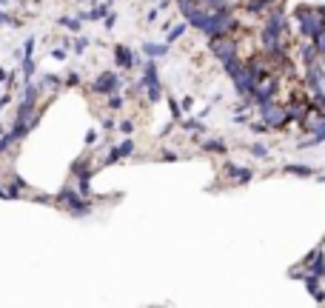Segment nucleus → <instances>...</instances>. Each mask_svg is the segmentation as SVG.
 <instances>
[{"label": "nucleus", "mask_w": 325, "mask_h": 308, "mask_svg": "<svg viewBox=\"0 0 325 308\" xmlns=\"http://www.w3.org/2000/svg\"><path fill=\"white\" fill-rule=\"evenodd\" d=\"M200 148H203L206 154H220V157H225V154H228V143H225V140H220V137H206V140L200 143Z\"/></svg>", "instance_id": "nucleus-17"}, {"label": "nucleus", "mask_w": 325, "mask_h": 308, "mask_svg": "<svg viewBox=\"0 0 325 308\" xmlns=\"http://www.w3.org/2000/svg\"><path fill=\"white\" fill-rule=\"evenodd\" d=\"M14 146H17V143H14V137L9 134V128H6V131L0 134V154H9Z\"/></svg>", "instance_id": "nucleus-28"}, {"label": "nucleus", "mask_w": 325, "mask_h": 308, "mask_svg": "<svg viewBox=\"0 0 325 308\" xmlns=\"http://www.w3.org/2000/svg\"><path fill=\"white\" fill-rule=\"evenodd\" d=\"M320 180H325V169H323V171H320Z\"/></svg>", "instance_id": "nucleus-46"}, {"label": "nucleus", "mask_w": 325, "mask_h": 308, "mask_svg": "<svg viewBox=\"0 0 325 308\" xmlns=\"http://www.w3.org/2000/svg\"><path fill=\"white\" fill-rule=\"evenodd\" d=\"M282 171H285V174H300V177H314V174H317L311 166H302V163H288Z\"/></svg>", "instance_id": "nucleus-23"}, {"label": "nucleus", "mask_w": 325, "mask_h": 308, "mask_svg": "<svg viewBox=\"0 0 325 308\" xmlns=\"http://www.w3.org/2000/svg\"><path fill=\"white\" fill-rule=\"evenodd\" d=\"M37 86H40V94H46V97H54L60 89H66V86H63V77H57V74H43Z\"/></svg>", "instance_id": "nucleus-15"}, {"label": "nucleus", "mask_w": 325, "mask_h": 308, "mask_svg": "<svg viewBox=\"0 0 325 308\" xmlns=\"http://www.w3.org/2000/svg\"><path fill=\"white\" fill-rule=\"evenodd\" d=\"M97 140H100V131H97V128H89V131H86V146H97Z\"/></svg>", "instance_id": "nucleus-38"}, {"label": "nucleus", "mask_w": 325, "mask_h": 308, "mask_svg": "<svg viewBox=\"0 0 325 308\" xmlns=\"http://www.w3.org/2000/svg\"><path fill=\"white\" fill-rule=\"evenodd\" d=\"M35 46H37V40H35V37H29V40L23 43V57H32V52H35Z\"/></svg>", "instance_id": "nucleus-40"}, {"label": "nucleus", "mask_w": 325, "mask_h": 308, "mask_svg": "<svg viewBox=\"0 0 325 308\" xmlns=\"http://www.w3.org/2000/svg\"><path fill=\"white\" fill-rule=\"evenodd\" d=\"M206 46H209V55L217 60V63H225L231 57H240V40H237V32L234 34H220V37H206Z\"/></svg>", "instance_id": "nucleus-4"}, {"label": "nucleus", "mask_w": 325, "mask_h": 308, "mask_svg": "<svg viewBox=\"0 0 325 308\" xmlns=\"http://www.w3.org/2000/svg\"><path fill=\"white\" fill-rule=\"evenodd\" d=\"M57 23H60V26H63V29H69V32L71 34H74V32H80V17H71V14H63V17H57Z\"/></svg>", "instance_id": "nucleus-25"}, {"label": "nucleus", "mask_w": 325, "mask_h": 308, "mask_svg": "<svg viewBox=\"0 0 325 308\" xmlns=\"http://www.w3.org/2000/svg\"><path fill=\"white\" fill-rule=\"evenodd\" d=\"M320 143H325V120H323L320 125H317V131H314V134L308 137V140H305L302 146H320Z\"/></svg>", "instance_id": "nucleus-26"}, {"label": "nucleus", "mask_w": 325, "mask_h": 308, "mask_svg": "<svg viewBox=\"0 0 325 308\" xmlns=\"http://www.w3.org/2000/svg\"><path fill=\"white\" fill-rule=\"evenodd\" d=\"M311 43L317 46V52H320V57H325V32H323V34H317V37H314Z\"/></svg>", "instance_id": "nucleus-37"}, {"label": "nucleus", "mask_w": 325, "mask_h": 308, "mask_svg": "<svg viewBox=\"0 0 325 308\" xmlns=\"http://www.w3.org/2000/svg\"><path fill=\"white\" fill-rule=\"evenodd\" d=\"M305 271L308 274H314V277H320V280H325V251H323V246L317 248V254H314V260L305 265Z\"/></svg>", "instance_id": "nucleus-18"}, {"label": "nucleus", "mask_w": 325, "mask_h": 308, "mask_svg": "<svg viewBox=\"0 0 325 308\" xmlns=\"http://www.w3.org/2000/svg\"><path fill=\"white\" fill-rule=\"evenodd\" d=\"M165 103H168V112H171V120H183V106H180V100L177 97H165Z\"/></svg>", "instance_id": "nucleus-27"}, {"label": "nucleus", "mask_w": 325, "mask_h": 308, "mask_svg": "<svg viewBox=\"0 0 325 308\" xmlns=\"http://www.w3.org/2000/svg\"><path fill=\"white\" fill-rule=\"evenodd\" d=\"M0 94H3V86H0Z\"/></svg>", "instance_id": "nucleus-48"}, {"label": "nucleus", "mask_w": 325, "mask_h": 308, "mask_svg": "<svg viewBox=\"0 0 325 308\" xmlns=\"http://www.w3.org/2000/svg\"><path fill=\"white\" fill-rule=\"evenodd\" d=\"M302 86H308V91H325V63L320 60V63H314V66L302 68Z\"/></svg>", "instance_id": "nucleus-10"}, {"label": "nucleus", "mask_w": 325, "mask_h": 308, "mask_svg": "<svg viewBox=\"0 0 325 308\" xmlns=\"http://www.w3.org/2000/svg\"><path fill=\"white\" fill-rule=\"evenodd\" d=\"M248 131H251V134H268L271 128H268L263 120H251V123H248Z\"/></svg>", "instance_id": "nucleus-33"}, {"label": "nucleus", "mask_w": 325, "mask_h": 308, "mask_svg": "<svg viewBox=\"0 0 325 308\" xmlns=\"http://www.w3.org/2000/svg\"><path fill=\"white\" fill-rule=\"evenodd\" d=\"M323 60H325V57H323Z\"/></svg>", "instance_id": "nucleus-49"}, {"label": "nucleus", "mask_w": 325, "mask_h": 308, "mask_svg": "<svg viewBox=\"0 0 325 308\" xmlns=\"http://www.w3.org/2000/svg\"><path fill=\"white\" fill-rule=\"evenodd\" d=\"M302 283H305V288H308V294L317 300V303H325V285L320 277H314V274L305 271V277H302Z\"/></svg>", "instance_id": "nucleus-16"}, {"label": "nucleus", "mask_w": 325, "mask_h": 308, "mask_svg": "<svg viewBox=\"0 0 325 308\" xmlns=\"http://www.w3.org/2000/svg\"><path fill=\"white\" fill-rule=\"evenodd\" d=\"M3 131H6V128H3V123H0V134H3Z\"/></svg>", "instance_id": "nucleus-47"}, {"label": "nucleus", "mask_w": 325, "mask_h": 308, "mask_svg": "<svg viewBox=\"0 0 325 308\" xmlns=\"http://www.w3.org/2000/svg\"><path fill=\"white\" fill-rule=\"evenodd\" d=\"M9 103H12V91L6 89V94H0V109H6Z\"/></svg>", "instance_id": "nucleus-43"}, {"label": "nucleus", "mask_w": 325, "mask_h": 308, "mask_svg": "<svg viewBox=\"0 0 325 308\" xmlns=\"http://www.w3.org/2000/svg\"><path fill=\"white\" fill-rule=\"evenodd\" d=\"M9 74H12L9 68H0V83H3V86H6V80H9Z\"/></svg>", "instance_id": "nucleus-45"}, {"label": "nucleus", "mask_w": 325, "mask_h": 308, "mask_svg": "<svg viewBox=\"0 0 325 308\" xmlns=\"http://www.w3.org/2000/svg\"><path fill=\"white\" fill-rule=\"evenodd\" d=\"M257 74L251 71V68L245 66V60H243V66L237 68L231 74V86H234V91H237V97H251V91H254V86H257Z\"/></svg>", "instance_id": "nucleus-9"}, {"label": "nucleus", "mask_w": 325, "mask_h": 308, "mask_svg": "<svg viewBox=\"0 0 325 308\" xmlns=\"http://www.w3.org/2000/svg\"><path fill=\"white\" fill-rule=\"evenodd\" d=\"M123 106H126V94H120V91H111V94H106V112H123Z\"/></svg>", "instance_id": "nucleus-21"}, {"label": "nucleus", "mask_w": 325, "mask_h": 308, "mask_svg": "<svg viewBox=\"0 0 325 308\" xmlns=\"http://www.w3.org/2000/svg\"><path fill=\"white\" fill-rule=\"evenodd\" d=\"M52 57H57V60H66V49H52Z\"/></svg>", "instance_id": "nucleus-44"}, {"label": "nucleus", "mask_w": 325, "mask_h": 308, "mask_svg": "<svg viewBox=\"0 0 325 308\" xmlns=\"http://www.w3.org/2000/svg\"><path fill=\"white\" fill-rule=\"evenodd\" d=\"M180 128H183V131H188V134H206V125H203V120H200V117H183V120H180Z\"/></svg>", "instance_id": "nucleus-19"}, {"label": "nucleus", "mask_w": 325, "mask_h": 308, "mask_svg": "<svg viewBox=\"0 0 325 308\" xmlns=\"http://www.w3.org/2000/svg\"><path fill=\"white\" fill-rule=\"evenodd\" d=\"M32 200L40 205H54V194H43V191H32Z\"/></svg>", "instance_id": "nucleus-31"}, {"label": "nucleus", "mask_w": 325, "mask_h": 308, "mask_svg": "<svg viewBox=\"0 0 325 308\" xmlns=\"http://www.w3.org/2000/svg\"><path fill=\"white\" fill-rule=\"evenodd\" d=\"M257 114H260V120H263L271 131H282V128H288L291 125L288 112H285V103H279V100H271V103L257 106Z\"/></svg>", "instance_id": "nucleus-5"}, {"label": "nucleus", "mask_w": 325, "mask_h": 308, "mask_svg": "<svg viewBox=\"0 0 325 308\" xmlns=\"http://www.w3.org/2000/svg\"><path fill=\"white\" fill-rule=\"evenodd\" d=\"M37 71V60L35 57H23L20 60V74H23V80H32Z\"/></svg>", "instance_id": "nucleus-24"}, {"label": "nucleus", "mask_w": 325, "mask_h": 308, "mask_svg": "<svg viewBox=\"0 0 325 308\" xmlns=\"http://www.w3.org/2000/svg\"><path fill=\"white\" fill-rule=\"evenodd\" d=\"M160 160H168V163H174V160H180V154H177V151H171V148H165V151H160Z\"/></svg>", "instance_id": "nucleus-41"}, {"label": "nucleus", "mask_w": 325, "mask_h": 308, "mask_svg": "<svg viewBox=\"0 0 325 308\" xmlns=\"http://www.w3.org/2000/svg\"><path fill=\"white\" fill-rule=\"evenodd\" d=\"M251 157L268 160V146H263V143H254V146H251Z\"/></svg>", "instance_id": "nucleus-35"}, {"label": "nucleus", "mask_w": 325, "mask_h": 308, "mask_svg": "<svg viewBox=\"0 0 325 308\" xmlns=\"http://www.w3.org/2000/svg\"><path fill=\"white\" fill-rule=\"evenodd\" d=\"M100 125H103V131H114V128H117V120H114V114L108 112V114L103 117V120H100Z\"/></svg>", "instance_id": "nucleus-36"}, {"label": "nucleus", "mask_w": 325, "mask_h": 308, "mask_svg": "<svg viewBox=\"0 0 325 308\" xmlns=\"http://www.w3.org/2000/svg\"><path fill=\"white\" fill-rule=\"evenodd\" d=\"M80 83H83V77L77 74V71H69V74L63 77V86H66V89H77Z\"/></svg>", "instance_id": "nucleus-29"}, {"label": "nucleus", "mask_w": 325, "mask_h": 308, "mask_svg": "<svg viewBox=\"0 0 325 308\" xmlns=\"http://www.w3.org/2000/svg\"><path fill=\"white\" fill-rule=\"evenodd\" d=\"M117 131H120L123 137H131L134 134V120H128V117L126 120H120V123H117Z\"/></svg>", "instance_id": "nucleus-30"}, {"label": "nucleus", "mask_w": 325, "mask_h": 308, "mask_svg": "<svg viewBox=\"0 0 325 308\" xmlns=\"http://www.w3.org/2000/svg\"><path fill=\"white\" fill-rule=\"evenodd\" d=\"M297 60L302 63V68L314 66V63H320L323 57H320V52H317V46L311 43V40H300L297 43Z\"/></svg>", "instance_id": "nucleus-14"}, {"label": "nucleus", "mask_w": 325, "mask_h": 308, "mask_svg": "<svg viewBox=\"0 0 325 308\" xmlns=\"http://www.w3.org/2000/svg\"><path fill=\"white\" fill-rule=\"evenodd\" d=\"M111 55H114V63H117L120 71H131V68L137 66V52L126 43H117L114 49H111Z\"/></svg>", "instance_id": "nucleus-13"}, {"label": "nucleus", "mask_w": 325, "mask_h": 308, "mask_svg": "<svg viewBox=\"0 0 325 308\" xmlns=\"http://www.w3.org/2000/svg\"><path fill=\"white\" fill-rule=\"evenodd\" d=\"M186 32H188V23H186V20H183V23H174V26H171V29L165 32V43H168V46H174L177 40H180V37H186Z\"/></svg>", "instance_id": "nucleus-22"}, {"label": "nucleus", "mask_w": 325, "mask_h": 308, "mask_svg": "<svg viewBox=\"0 0 325 308\" xmlns=\"http://www.w3.org/2000/svg\"><path fill=\"white\" fill-rule=\"evenodd\" d=\"M140 80H143V86H146V103H149V106L162 103L165 91H162V80H160L157 60H154V57H149L146 63H140Z\"/></svg>", "instance_id": "nucleus-3"}, {"label": "nucleus", "mask_w": 325, "mask_h": 308, "mask_svg": "<svg viewBox=\"0 0 325 308\" xmlns=\"http://www.w3.org/2000/svg\"><path fill=\"white\" fill-rule=\"evenodd\" d=\"M288 17H291V32L302 37V40H314L317 34L325 32V14L311 3H297Z\"/></svg>", "instance_id": "nucleus-1"}, {"label": "nucleus", "mask_w": 325, "mask_h": 308, "mask_svg": "<svg viewBox=\"0 0 325 308\" xmlns=\"http://www.w3.org/2000/svg\"><path fill=\"white\" fill-rule=\"evenodd\" d=\"M103 23H106V29H114V23H117V11H108L103 17Z\"/></svg>", "instance_id": "nucleus-42"}, {"label": "nucleus", "mask_w": 325, "mask_h": 308, "mask_svg": "<svg viewBox=\"0 0 325 308\" xmlns=\"http://www.w3.org/2000/svg\"><path fill=\"white\" fill-rule=\"evenodd\" d=\"M0 26H20V20L14 14H9L6 9H0Z\"/></svg>", "instance_id": "nucleus-34"}, {"label": "nucleus", "mask_w": 325, "mask_h": 308, "mask_svg": "<svg viewBox=\"0 0 325 308\" xmlns=\"http://www.w3.org/2000/svg\"><path fill=\"white\" fill-rule=\"evenodd\" d=\"M277 97H279V74L277 71H271V74L257 80L254 91H251V103H254V106L271 103V100H277Z\"/></svg>", "instance_id": "nucleus-7"}, {"label": "nucleus", "mask_w": 325, "mask_h": 308, "mask_svg": "<svg viewBox=\"0 0 325 308\" xmlns=\"http://www.w3.org/2000/svg\"><path fill=\"white\" fill-rule=\"evenodd\" d=\"M123 86H126V77L120 74V68H106V71H100V74L92 80L89 91L97 94V97H106V94H111V91H120Z\"/></svg>", "instance_id": "nucleus-6"}, {"label": "nucleus", "mask_w": 325, "mask_h": 308, "mask_svg": "<svg viewBox=\"0 0 325 308\" xmlns=\"http://www.w3.org/2000/svg\"><path fill=\"white\" fill-rule=\"evenodd\" d=\"M54 205H57V208H63V211H66V214H71V217H86V214L94 208V200H92V197H86V194H80V188H77V185L66 183V185H63L57 194H54Z\"/></svg>", "instance_id": "nucleus-2"}, {"label": "nucleus", "mask_w": 325, "mask_h": 308, "mask_svg": "<svg viewBox=\"0 0 325 308\" xmlns=\"http://www.w3.org/2000/svg\"><path fill=\"white\" fill-rule=\"evenodd\" d=\"M260 26H266V29H271V32H277L279 37H294V32H291V17L288 11L282 9V6H271V9L263 14V23Z\"/></svg>", "instance_id": "nucleus-8"}, {"label": "nucleus", "mask_w": 325, "mask_h": 308, "mask_svg": "<svg viewBox=\"0 0 325 308\" xmlns=\"http://www.w3.org/2000/svg\"><path fill=\"white\" fill-rule=\"evenodd\" d=\"M143 55L154 57V60H162V57L168 55V43H165V40H162V43H143Z\"/></svg>", "instance_id": "nucleus-20"}, {"label": "nucleus", "mask_w": 325, "mask_h": 308, "mask_svg": "<svg viewBox=\"0 0 325 308\" xmlns=\"http://www.w3.org/2000/svg\"><path fill=\"white\" fill-rule=\"evenodd\" d=\"M220 174L231 183V185H245V183L254 180V171L245 169V166H237V163H222Z\"/></svg>", "instance_id": "nucleus-11"}, {"label": "nucleus", "mask_w": 325, "mask_h": 308, "mask_svg": "<svg viewBox=\"0 0 325 308\" xmlns=\"http://www.w3.org/2000/svg\"><path fill=\"white\" fill-rule=\"evenodd\" d=\"M180 106H183V114H191V109H194V97H191V94H186V97L180 100Z\"/></svg>", "instance_id": "nucleus-39"}, {"label": "nucleus", "mask_w": 325, "mask_h": 308, "mask_svg": "<svg viewBox=\"0 0 325 308\" xmlns=\"http://www.w3.org/2000/svg\"><path fill=\"white\" fill-rule=\"evenodd\" d=\"M89 43H92L89 37H74V43H71V52H74V55H83V52L89 49Z\"/></svg>", "instance_id": "nucleus-32"}, {"label": "nucleus", "mask_w": 325, "mask_h": 308, "mask_svg": "<svg viewBox=\"0 0 325 308\" xmlns=\"http://www.w3.org/2000/svg\"><path fill=\"white\" fill-rule=\"evenodd\" d=\"M134 140L131 137H123L117 146H111L108 148V154H106V160H103V166H114V163H120V160H126V157H131L134 154Z\"/></svg>", "instance_id": "nucleus-12"}]
</instances>
